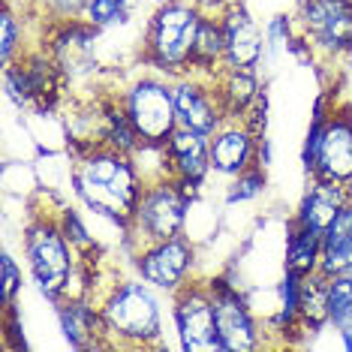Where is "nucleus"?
<instances>
[{
	"mask_svg": "<svg viewBox=\"0 0 352 352\" xmlns=\"http://www.w3.org/2000/svg\"><path fill=\"white\" fill-rule=\"evenodd\" d=\"M69 184L87 211L118 223L121 229L130 226L135 202L145 187L133 157L111 145H94L76 154L69 166Z\"/></svg>",
	"mask_w": 352,
	"mask_h": 352,
	"instance_id": "f257e3e1",
	"label": "nucleus"
},
{
	"mask_svg": "<svg viewBox=\"0 0 352 352\" xmlns=\"http://www.w3.org/2000/svg\"><path fill=\"white\" fill-rule=\"evenodd\" d=\"M142 277L115 280L100 292V314L109 346H163V301Z\"/></svg>",
	"mask_w": 352,
	"mask_h": 352,
	"instance_id": "f03ea898",
	"label": "nucleus"
},
{
	"mask_svg": "<svg viewBox=\"0 0 352 352\" xmlns=\"http://www.w3.org/2000/svg\"><path fill=\"white\" fill-rule=\"evenodd\" d=\"M205 10L196 0H163L148 19L142 39V63L169 78L187 76L193 69L196 36Z\"/></svg>",
	"mask_w": 352,
	"mask_h": 352,
	"instance_id": "7ed1b4c3",
	"label": "nucleus"
},
{
	"mask_svg": "<svg viewBox=\"0 0 352 352\" xmlns=\"http://www.w3.org/2000/svg\"><path fill=\"white\" fill-rule=\"evenodd\" d=\"M25 259L43 298L58 304L76 292L82 256L60 232L54 211H36L25 229Z\"/></svg>",
	"mask_w": 352,
	"mask_h": 352,
	"instance_id": "20e7f679",
	"label": "nucleus"
},
{
	"mask_svg": "<svg viewBox=\"0 0 352 352\" xmlns=\"http://www.w3.org/2000/svg\"><path fill=\"white\" fill-rule=\"evenodd\" d=\"M193 193L184 190L175 178L145 181L142 196L135 202L133 220L124 229V238L130 250H139L145 244H157L166 238H178L187 229L190 208H193Z\"/></svg>",
	"mask_w": 352,
	"mask_h": 352,
	"instance_id": "39448f33",
	"label": "nucleus"
},
{
	"mask_svg": "<svg viewBox=\"0 0 352 352\" xmlns=\"http://www.w3.org/2000/svg\"><path fill=\"white\" fill-rule=\"evenodd\" d=\"M292 15L316 63H352V0H298Z\"/></svg>",
	"mask_w": 352,
	"mask_h": 352,
	"instance_id": "423d86ee",
	"label": "nucleus"
},
{
	"mask_svg": "<svg viewBox=\"0 0 352 352\" xmlns=\"http://www.w3.org/2000/svg\"><path fill=\"white\" fill-rule=\"evenodd\" d=\"M118 100L145 145H166V139L178 126L175 78L163 73H154V69L142 73L118 91Z\"/></svg>",
	"mask_w": 352,
	"mask_h": 352,
	"instance_id": "0eeeda50",
	"label": "nucleus"
},
{
	"mask_svg": "<svg viewBox=\"0 0 352 352\" xmlns=\"http://www.w3.org/2000/svg\"><path fill=\"white\" fill-rule=\"evenodd\" d=\"M3 82L19 109H54L67 91V76L45 45L28 49L19 60L3 67Z\"/></svg>",
	"mask_w": 352,
	"mask_h": 352,
	"instance_id": "6e6552de",
	"label": "nucleus"
},
{
	"mask_svg": "<svg viewBox=\"0 0 352 352\" xmlns=\"http://www.w3.org/2000/svg\"><path fill=\"white\" fill-rule=\"evenodd\" d=\"M172 322L181 349L187 352H223L214 316V295L208 280L193 277L172 295Z\"/></svg>",
	"mask_w": 352,
	"mask_h": 352,
	"instance_id": "1a4fd4ad",
	"label": "nucleus"
},
{
	"mask_svg": "<svg viewBox=\"0 0 352 352\" xmlns=\"http://www.w3.org/2000/svg\"><path fill=\"white\" fill-rule=\"evenodd\" d=\"M196 244L190 241V235L166 238V241L133 250L135 274L163 295H175L178 289H184L196 277Z\"/></svg>",
	"mask_w": 352,
	"mask_h": 352,
	"instance_id": "9d476101",
	"label": "nucleus"
},
{
	"mask_svg": "<svg viewBox=\"0 0 352 352\" xmlns=\"http://www.w3.org/2000/svg\"><path fill=\"white\" fill-rule=\"evenodd\" d=\"M214 295V316H217V334L223 343V352H253L265 343L259 316L250 307L247 295L238 289L226 277H211L208 280Z\"/></svg>",
	"mask_w": 352,
	"mask_h": 352,
	"instance_id": "9b49d317",
	"label": "nucleus"
},
{
	"mask_svg": "<svg viewBox=\"0 0 352 352\" xmlns=\"http://www.w3.org/2000/svg\"><path fill=\"white\" fill-rule=\"evenodd\" d=\"M310 178H322V181L352 187V106L349 102L340 100L331 115H328Z\"/></svg>",
	"mask_w": 352,
	"mask_h": 352,
	"instance_id": "f8f14e48",
	"label": "nucleus"
},
{
	"mask_svg": "<svg viewBox=\"0 0 352 352\" xmlns=\"http://www.w3.org/2000/svg\"><path fill=\"white\" fill-rule=\"evenodd\" d=\"M100 30L91 28L87 21H63V25L43 28V45L49 49L60 73L69 78H82L94 73L97 58H94V45H97Z\"/></svg>",
	"mask_w": 352,
	"mask_h": 352,
	"instance_id": "ddd939ff",
	"label": "nucleus"
},
{
	"mask_svg": "<svg viewBox=\"0 0 352 352\" xmlns=\"http://www.w3.org/2000/svg\"><path fill=\"white\" fill-rule=\"evenodd\" d=\"M175 106H178V126L202 135H214L226 121V111L214 91V78L208 76H178L175 78Z\"/></svg>",
	"mask_w": 352,
	"mask_h": 352,
	"instance_id": "4468645a",
	"label": "nucleus"
},
{
	"mask_svg": "<svg viewBox=\"0 0 352 352\" xmlns=\"http://www.w3.org/2000/svg\"><path fill=\"white\" fill-rule=\"evenodd\" d=\"M262 135L244 118H226L220 130L211 135V169L220 178H238L241 172L259 166Z\"/></svg>",
	"mask_w": 352,
	"mask_h": 352,
	"instance_id": "2eb2a0df",
	"label": "nucleus"
},
{
	"mask_svg": "<svg viewBox=\"0 0 352 352\" xmlns=\"http://www.w3.org/2000/svg\"><path fill=\"white\" fill-rule=\"evenodd\" d=\"M166 160H169V175L190 193H199L205 181L214 175L211 169V135L175 126V133L166 139Z\"/></svg>",
	"mask_w": 352,
	"mask_h": 352,
	"instance_id": "dca6fc26",
	"label": "nucleus"
},
{
	"mask_svg": "<svg viewBox=\"0 0 352 352\" xmlns=\"http://www.w3.org/2000/svg\"><path fill=\"white\" fill-rule=\"evenodd\" d=\"M223 34H226V67L229 69H256L268 52L265 28L247 12L241 0L229 3L220 12Z\"/></svg>",
	"mask_w": 352,
	"mask_h": 352,
	"instance_id": "f3484780",
	"label": "nucleus"
},
{
	"mask_svg": "<svg viewBox=\"0 0 352 352\" xmlns=\"http://www.w3.org/2000/svg\"><path fill=\"white\" fill-rule=\"evenodd\" d=\"M58 310V322L63 338L76 349H94V346H109L106 343V328H102L100 304L87 295H73L54 304Z\"/></svg>",
	"mask_w": 352,
	"mask_h": 352,
	"instance_id": "a211bd4d",
	"label": "nucleus"
},
{
	"mask_svg": "<svg viewBox=\"0 0 352 352\" xmlns=\"http://www.w3.org/2000/svg\"><path fill=\"white\" fill-rule=\"evenodd\" d=\"M346 202H349V187L334 181H322V178H310V187L301 196V205L295 211L292 223L316 232V235H325Z\"/></svg>",
	"mask_w": 352,
	"mask_h": 352,
	"instance_id": "6ab92c4d",
	"label": "nucleus"
},
{
	"mask_svg": "<svg viewBox=\"0 0 352 352\" xmlns=\"http://www.w3.org/2000/svg\"><path fill=\"white\" fill-rule=\"evenodd\" d=\"M214 91H217L226 118H244L265 94L256 69H229V67H223L214 76Z\"/></svg>",
	"mask_w": 352,
	"mask_h": 352,
	"instance_id": "aec40b11",
	"label": "nucleus"
},
{
	"mask_svg": "<svg viewBox=\"0 0 352 352\" xmlns=\"http://www.w3.org/2000/svg\"><path fill=\"white\" fill-rule=\"evenodd\" d=\"M226 67V34H223V21L217 12H205L202 28L196 36V52H193V69L196 76L214 78Z\"/></svg>",
	"mask_w": 352,
	"mask_h": 352,
	"instance_id": "412c9836",
	"label": "nucleus"
},
{
	"mask_svg": "<svg viewBox=\"0 0 352 352\" xmlns=\"http://www.w3.org/2000/svg\"><path fill=\"white\" fill-rule=\"evenodd\" d=\"M319 262H322V235H316V232L304 226H295L289 220L283 271H289L295 277H310L319 271Z\"/></svg>",
	"mask_w": 352,
	"mask_h": 352,
	"instance_id": "4be33fe9",
	"label": "nucleus"
},
{
	"mask_svg": "<svg viewBox=\"0 0 352 352\" xmlns=\"http://www.w3.org/2000/svg\"><path fill=\"white\" fill-rule=\"evenodd\" d=\"M328 325V277L310 274L301 277V331L316 334Z\"/></svg>",
	"mask_w": 352,
	"mask_h": 352,
	"instance_id": "5701e85b",
	"label": "nucleus"
},
{
	"mask_svg": "<svg viewBox=\"0 0 352 352\" xmlns=\"http://www.w3.org/2000/svg\"><path fill=\"white\" fill-rule=\"evenodd\" d=\"M25 21V12H19L12 0H3V12H0V60H3V67H10L12 60H19L28 52Z\"/></svg>",
	"mask_w": 352,
	"mask_h": 352,
	"instance_id": "b1692460",
	"label": "nucleus"
},
{
	"mask_svg": "<svg viewBox=\"0 0 352 352\" xmlns=\"http://www.w3.org/2000/svg\"><path fill=\"white\" fill-rule=\"evenodd\" d=\"M54 220H58L60 232L67 235V241L76 247L78 256H100V244L94 241V235L87 232L82 214L73 205H58L54 208Z\"/></svg>",
	"mask_w": 352,
	"mask_h": 352,
	"instance_id": "393cba45",
	"label": "nucleus"
},
{
	"mask_svg": "<svg viewBox=\"0 0 352 352\" xmlns=\"http://www.w3.org/2000/svg\"><path fill=\"white\" fill-rule=\"evenodd\" d=\"M87 0H30V15L43 28L63 25V21H82Z\"/></svg>",
	"mask_w": 352,
	"mask_h": 352,
	"instance_id": "a878e982",
	"label": "nucleus"
},
{
	"mask_svg": "<svg viewBox=\"0 0 352 352\" xmlns=\"http://www.w3.org/2000/svg\"><path fill=\"white\" fill-rule=\"evenodd\" d=\"M352 322V274L328 277V325L334 331Z\"/></svg>",
	"mask_w": 352,
	"mask_h": 352,
	"instance_id": "bb28decb",
	"label": "nucleus"
},
{
	"mask_svg": "<svg viewBox=\"0 0 352 352\" xmlns=\"http://www.w3.org/2000/svg\"><path fill=\"white\" fill-rule=\"evenodd\" d=\"M130 10H133V0H87L85 21L97 30H106L111 25H121L130 15Z\"/></svg>",
	"mask_w": 352,
	"mask_h": 352,
	"instance_id": "cd10ccee",
	"label": "nucleus"
},
{
	"mask_svg": "<svg viewBox=\"0 0 352 352\" xmlns=\"http://www.w3.org/2000/svg\"><path fill=\"white\" fill-rule=\"evenodd\" d=\"M265 190V166H253V169L241 172L238 178L229 181V190H226V202L235 205V202H250Z\"/></svg>",
	"mask_w": 352,
	"mask_h": 352,
	"instance_id": "c85d7f7f",
	"label": "nucleus"
},
{
	"mask_svg": "<svg viewBox=\"0 0 352 352\" xmlns=\"http://www.w3.org/2000/svg\"><path fill=\"white\" fill-rule=\"evenodd\" d=\"M295 39H298V25L295 15H274L265 25V43L274 52H292Z\"/></svg>",
	"mask_w": 352,
	"mask_h": 352,
	"instance_id": "c756f323",
	"label": "nucleus"
},
{
	"mask_svg": "<svg viewBox=\"0 0 352 352\" xmlns=\"http://www.w3.org/2000/svg\"><path fill=\"white\" fill-rule=\"evenodd\" d=\"M0 289H3V307H15L21 295V265L15 262V256L6 250L0 256Z\"/></svg>",
	"mask_w": 352,
	"mask_h": 352,
	"instance_id": "7c9ffc66",
	"label": "nucleus"
},
{
	"mask_svg": "<svg viewBox=\"0 0 352 352\" xmlns=\"http://www.w3.org/2000/svg\"><path fill=\"white\" fill-rule=\"evenodd\" d=\"M196 3L202 6L205 12H217V15H220V12L229 6V3H235V0H196Z\"/></svg>",
	"mask_w": 352,
	"mask_h": 352,
	"instance_id": "2f4dec72",
	"label": "nucleus"
},
{
	"mask_svg": "<svg viewBox=\"0 0 352 352\" xmlns=\"http://www.w3.org/2000/svg\"><path fill=\"white\" fill-rule=\"evenodd\" d=\"M338 334H340V340H343V346H346L352 352V322H346L343 328H338Z\"/></svg>",
	"mask_w": 352,
	"mask_h": 352,
	"instance_id": "473e14b6",
	"label": "nucleus"
},
{
	"mask_svg": "<svg viewBox=\"0 0 352 352\" xmlns=\"http://www.w3.org/2000/svg\"><path fill=\"white\" fill-rule=\"evenodd\" d=\"M349 106H352V100H349Z\"/></svg>",
	"mask_w": 352,
	"mask_h": 352,
	"instance_id": "72a5a7b5",
	"label": "nucleus"
}]
</instances>
